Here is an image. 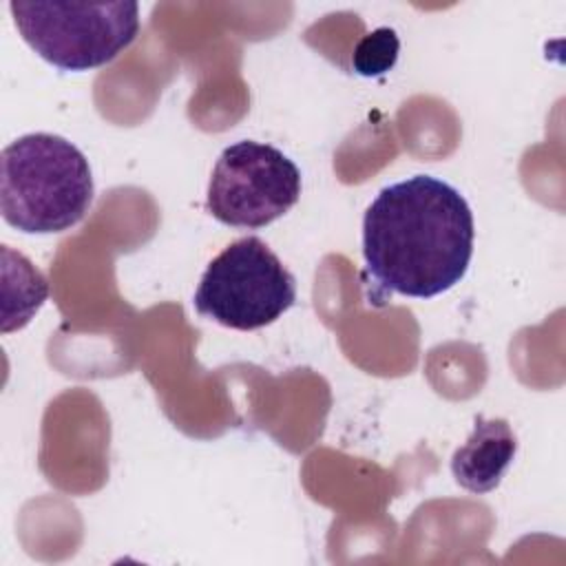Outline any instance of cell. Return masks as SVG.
Listing matches in <instances>:
<instances>
[{"label":"cell","mask_w":566,"mask_h":566,"mask_svg":"<svg viewBox=\"0 0 566 566\" xmlns=\"http://www.w3.org/2000/svg\"><path fill=\"white\" fill-rule=\"evenodd\" d=\"M473 239V212L451 184L413 175L385 186L363 217L369 301L431 298L451 290L469 270Z\"/></svg>","instance_id":"1"},{"label":"cell","mask_w":566,"mask_h":566,"mask_svg":"<svg viewBox=\"0 0 566 566\" xmlns=\"http://www.w3.org/2000/svg\"><path fill=\"white\" fill-rule=\"evenodd\" d=\"M95 197L84 153L53 133H29L0 157L2 219L27 234H53L77 226Z\"/></svg>","instance_id":"2"},{"label":"cell","mask_w":566,"mask_h":566,"mask_svg":"<svg viewBox=\"0 0 566 566\" xmlns=\"http://www.w3.org/2000/svg\"><path fill=\"white\" fill-rule=\"evenodd\" d=\"M24 42L62 71H91L113 62L139 33L137 2H11Z\"/></svg>","instance_id":"3"},{"label":"cell","mask_w":566,"mask_h":566,"mask_svg":"<svg viewBox=\"0 0 566 566\" xmlns=\"http://www.w3.org/2000/svg\"><path fill=\"white\" fill-rule=\"evenodd\" d=\"M192 303L201 316L223 327L252 332L296 303V281L265 241L243 237L208 263Z\"/></svg>","instance_id":"4"},{"label":"cell","mask_w":566,"mask_h":566,"mask_svg":"<svg viewBox=\"0 0 566 566\" xmlns=\"http://www.w3.org/2000/svg\"><path fill=\"white\" fill-rule=\"evenodd\" d=\"M301 170L276 146L241 139L221 150L206 192L223 226L256 230L283 217L301 197Z\"/></svg>","instance_id":"5"},{"label":"cell","mask_w":566,"mask_h":566,"mask_svg":"<svg viewBox=\"0 0 566 566\" xmlns=\"http://www.w3.org/2000/svg\"><path fill=\"white\" fill-rule=\"evenodd\" d=\"M517 453V438L504 418H475L473 433L451 455L455 482L471 493H491L500 486Z\"/></svg>","instance_id":"6"},{"label":"cell","mask_w":566,"mask_h":566,"mask_svg":"<svg viewBox=\"0 0 566 566\" xmlns=\"http://www.w3.org/2000/svg\"><path fill=\"white\" fill-rule=\"evenodd\" d=\"M400 40L394 29L378 27L363 35L352 53V66L363 77H378L391 71L398 62Z\"/></svg>","instance_id":"7"}]
</instances>
